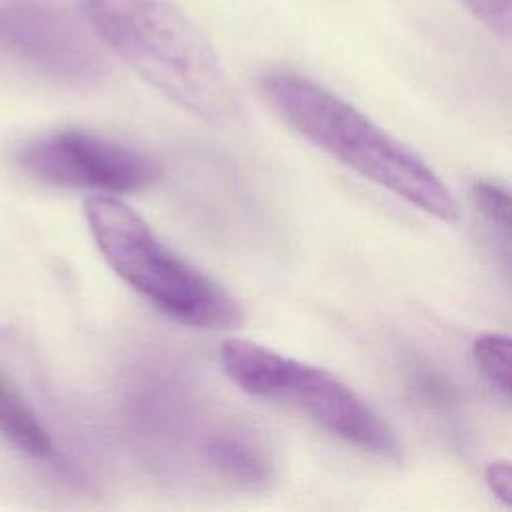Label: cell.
<instances>
[{"label":"cell","mask_w":512,"mask_h":512,"mask_svg":"<svg viewBox=\"0 0 512 512\" xmlns=\"http://www.w3.org/2000/svg\"><path fill=\"white\" fill-rule=\"evenodd\" d=\"M88 30L142 80L196 118L224 126L240 100L204 34L168 0H78Z\"/></svg>","instance_id":"6da1fadb"},{"label":"cell","mask_w":512,"mask_h":512,"mask_svg":"<svg viewBox=\"0 0 512 512\" xmlns=\"http://www.w3.org/2000/svg\"><path fill=\"white\" fill-rule=\"evenodd\" d=\"M258 88L268 106L308 142L410 206L444 222L458 204L444 180L408 146L338 94L294 70H268Z\"/></svg>","instance_id":"7a4b0ae2"},{"label":"cell","mask_w":512,"mask_h":512,"mask_svg":"<svg viewBox=\"0 0 512 512\" xmlns=\"http://www.w3.org/2000/svg\"><path fill=\"white\" fill-rule=\"evenodd\" d=\"M84 214L108 266L164 316L202 330H234L244 322L240 302L170 250L128 204L94 194Z\"/></svg>","instance_id":"3957f363"},{"label":"cell","mask_w":512,"mask_h":512,"mask_svg":"<svg viewBox=\"0 0 512 512\" xmlns=\"http://www.w3.org/2000/svg\"><path fill=\"white\" fill-rule=\"evenodd\" d=\"M220 358L224 372L240 390L290 406L328 434L366 452L400 456L398 438L388 422L328 370L242 338L224 340Z\"/></svg>","instance_id":"277c9868"},{"label":"cell","mask_w":512,"mask_h":512,"mask_svg":"<svg viewBox=\"0 0 512 512\" xmlns=\"http://www.w3.org/2000/svg\"><path fill=\"white\" fill-rule=\"evenodd\" d=\"M18 162L40 182L102 196L140 192L162 176L158 160L150 154L84 130L44 134L20 150Z\"/></svg>","instance_id":"5b68a950"},{"label":"cell","mask_w":512,"mask_h":512,"mask_svg":"<svg viewBox=\"0 0 512 512\" xmlns=\"http://www.w3.org/2000/svg\"><path fill=\"white\" fill-rule=\"evenodd\" d=\"M0 42L68 84H96L108 70L94 34L56 0H0Z\"/></svg>","instance_id":"8992f818"},{"label":"cell","mask_w":512,"mask_h":512,"mask_svg":"<svg viewBox=\"0 0 512 512\" xmlns=\"http://www.w3.org/2000/svg\"><path fill=\"white\" fill-rule=\"evenodd\" d=\"M204 454L220 476L242 486L258 488L272 476V468L264 452L244 436L230 432L214 434L206 440Z\"/></svg>","instance_id":"52a82bcc"},{"label":"cell","mask_w":512,"mask_h":512,"mask_svg":"<svg viewBox=\"0 0 512 512\" xmlns=\"http://www.w3.org/2000/svg\"><path fill=\"white\" fill-rule=\"evenodd\" d=\"M0 434L18 450L46 458L52 452L48 430L40 424L32 408L0 374Z\"/></svg>","instance_id":"ba28073f"},{"label":"cell","mask_w":512,"mask_h":512,"mask_svg":"<svg viewBox=\"0 0 512 512\" xmlns=\"http://www.w3.org/2000/svg\"><path fill=\"white\" fill-rule=\"evenodd\" d=\"M472 358L486 380L496 386L504 396L512 388V364H510V338L498 332L480 334L472 342Z\"/></svg>","instance_id":"9c48e42d"},{"label":"cell","mask_w":512,"mask_h":512,"mask_svg":"<svg viewBox=\"0 0 512 512\" xmlns=\"http://www.w3.org/2000/svg\"><path fill=\"white\" fill-rule=\"evenodd\" d=\"M472 204L480 218L488 224L496 236V244H502L504 254L508 256L510 248V196L508 190L490 180H478L472 186Z\"/></svg>","instance_id":"30bf717a"},{"label":"cell","mask_w":512,"mask_h":512,"mask_svg":"<svg viewBox=\"0 0 512 512\" xmlns=\"http://www.w3.org/2000/svg\"><path fill=\"white\" fill-rule=\"evenodd\" d=\"M496 36L510 38V0H460Z\"/></svg>","instance_id":"8fae6325"},{"label":"cell","mask_w":512,"mask_h":512,"mask_svg":"<svg viewBox=\"0 0 512 512\" xmlns=\"http://www.w3.org/2000/svg\"><path fill=\"white\" fill-rule=\"evenodd\" d=\"M486 484L494 498H498L504 506L510 504V486H512V474L510 464L506 460H496L488 464L486 468Z\"/></svg>","instance_id":"7c38bea8"}]
</instances>
